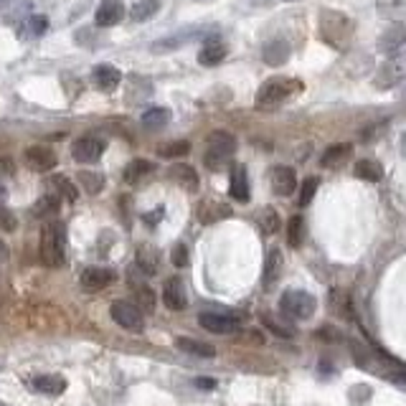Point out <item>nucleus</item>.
I'll return each instance as SVG.
<instances>
[{
    "mask_svg": "<svg viewBox=\"0 0 406 406\" xmlns=\"http://www.w3.org/2000/svg\"><path fill=\"white\" fill-rule=\"evenodd\" d=\"M302 92V82L300 79H287V76H274V79H266L264 84L257 92V99H254V107L257 109H274L279 104H285L287 99H292L295 94Z\"/></svg>",
    "mask_w": 406,
    "mask_h": 406,
    "instance_id": "1",
    "label": "nucleus"
},
{
    "mask_svg": "<svg viewBox=\"0 0 406 406\" xmlns=\"http://www.w3.org/2000/svg\"><path fill=\"white\" fill-rule=\"evenodd\" d=\"M320 38L333 49H348L353 38V20L340 11H323L320 13Z\"/></svg>",
    "mask_w": 406,
    "mask_h": 406,
    "instance_id": "2",
    "label": "nucleus"
},
{
    "mask_svg": "<svg viewBox=\"0 0 406 406\" xmlns=\"http://www.w3.org/2000/svg\"><path fill=\"white\" fill-rule=\"evenodd\" d=\"M41 262L46 266H63L66 262V226L49 221L41 228Z\"/></svg>",
    "mask_w": 406,
    "mask_h": 406,
    "instance_id": "3",
    "label": "nucleus"
},
{
    "mask_svg": "<svg viewBox=\"0 0 406 406\" xmlns=\"http://www.w3.org/2000/svg\"><path fill=\"white\" fill-rule=\"evenodd\" d=\"M236 152V137L226 130H216L209 135V142H206V168L211 171H223Z\"/></svg>",
    "mask_w": 406,
    "mask_h": 406,
    "instance_id": "4",
    "label": "nucleus"
},
{
    "mask_svg": "<svg viewBox=\"0 0 406 406\" xmlns=\"http://www.w3.org/2000/svg\"><path fill=\"white\" fill-rule=\"evenodd\" d=\"M279 307L292 320H307V317L315 315L317 300L304 290H287L282 295V300H279Z\"/></svg>",
    "mask_w": 406,
    "mask_h": 406,
    "instance_id": "5",
    "label": "nucleus"
},
{
    "mask_svg": "<svg viewBox=\"0 0 406 406\" xmlns=\"http://www.w3.org/2000/svg\"><path fill=\"white\" fill-rule=\"evenodd\" d=\"M109 315L120 328L133 330V333H142L145 328V317H142V310H140L135 302H127V300H117L109 307Z\"/></svg>",
    "mask_w": 406,
    "mask_h": 406,
    "instance_id": "6",
    "label": "nucleus"
},
{
    "mask_svg": "<svg viewBox=\"0 0 406 406\" xmlns=\"http://www.w3.org/2000/svg\"><path fill=\"white\" fill-rule=\"evenodd\" d=\"M404 82H406V59H393L391 56L381 63L379 69H376L374 84L379 89H393Z\"/></svg>",
    "mask_w": 406,
    "mask_h": 406,
    "instance_id": "7",
    "label": "nucleus"
},
{
    "mask_svg": "<svg viewBox=\"0 0 406 406\" xmlns=\"http://www.w3.org/2000/svg\"><path fill=\"white\" fill-rule=\"evenodd\" d=\"M104 140L102 137H94V135H84V137L74 140V145H71V155H74L76 163H97L102 158V152H104Z\"/></svg>",
    "mask_w": 406,
    "mask_h": 406,
    "instance_id": "8",
    "label": "nucleus"
},
{
    "mask_svg": "<svg viewBox=\"0 0 406 406\" xmlns=\"http://www.w3.org/2000/svg\"><path fill=\"white\" fill-rule=\"evenodd\" d=\"M198 323H201V328L216 333V336H228V333L239 330V317L226 315V312H201Z\"/></svg>",
    "mask_w": 406,
    "mask_h": 406,
    "instance_id": "9",
    "label": "nucleus"
},
{
    "mask_svg": "<svg viewBox=\"0 0 406 406\" xmlns=\"http://www.w3.org/2000/svg\"><path fill=\"white\" fill-rule=\"evenodd\" d=\"M23 155H25V165H28L31 171H36V173H49V171H54V168H56V163H59L56 152L51 150V147H46V145H33V147H28V150H25Z\"/></svg>",
    "mask_w": 406,
    "mask_h": 406,
    "instance_id": "10",
    "label": "nucleus"
},
{
    "mask_svg": "<svg viewBox=\"0 0 406 406\" xmlns=\"http://www.w3.org/2000/svg\"><path fill=\"white\" fill-rule=\"evenodd\" d=\"M120 82H122V71L117 69V66H112V63H99V66H94V71H92V84H94V89L104 92V94L114 92V89L120 87Z\"/></svg>",
    "mask_w": 406,
    "mask_h": 406,
    "instance_id": "11",
    "label": "nucleus"
},
{
    "mask_svg": "<svg viewBox=\"0 0 406 406\" xmlns=\"http://www.w3.org/2000/svg\"><path fill=\"white\" fill-rule=\"evenodd\" d=\"M122 18H125L122 0H102L94 13V23L99 25V28H112V25L122 23Z\"/></svg>",
    "mask_w": 406,
    "mask_h": 406,
    "instance_id": "12",
    "label": "nucleus"
},
{
    "mask_svg": "<svg viewBox=\"0 0 406 406\" xmlns=\"http://www.w3.org/2000/svg\"><path fill=\"white\" fill-rule=\"evenodd\" d=\"M404 44H406V25L404 23L388 25L386 31L379 36V51H381V54H386V56L399 54Z\"/></svg>",
    "mask_w": 406,
    "mask_h": 406,
    "instance_id": "13",
    "label": "nucleus"
},
{
    "mask_svg": "<svg viewBox=\"0 0 406 406\" xmlns=\"http://www.w3.org/2000/svg\"><path fill=\"white\" fill-rule=\"evenodd\" d=\"M114 282V272L107 266H89L82 272V287L89 292H99Z\"/></svg>",
    "mask_w": 406,
    "mask_h": 406,
    "instance_id": "14",
    "label": "nucleus"
},
{
    "mask_svg": "<svg viewBox=\"0 0 406 406\" xmlns=\"http://www.w3.org/2000/svg\"><path fill=\"white\" fill-rule=\"evenodd\" d=\"M297 188V176L287 165H277L272 171V190L274 196H292Z\"/></svg>",
    "mask_w": 406,
    "mask_h": 406,
    "instance_id": "15",
    "label": "nucleus"
},
{
    "mask_svg": "<svg viewBox=\"0 0 406 406\" xmlns=\"http://www.w3.org/2000/svg\"><path fill=\"white\" fill-rule=\"evenodd\" d=\"M262 59H264L266 66H285L290 61V44H287L285 38H272L262 49Z\"/></svg>",
    "mask_w": 406,
    "mask_h": 406,
    "instance_id": "16",
    "label": "nucleus"
},
{
    "mask_svg": "<svg viewBox=\"0 0 406 406\" xmlns=\"http://www.w3.org/2000/svg\"><path fill=\"white\" fill-rule=\"evenodd\" d=\"M228 196L239 203H249L252 198V190H249V176L244 165H236L231 171V183H228Z\"/></svg>",
    "mask_w": 406,
    "mask_h": 406,
    "instance_id": "17",
    "label": "nucleus"
},
{
    "mask_svg": "<svg viewBox=\"0 0 406 406\" xmlns=\"http://www.w3.org/2000/svg\"><path fill=\"white\" fill-rule=\"evenodd\" d=\"M168 178H171L173 183L180 185L183 190H188V193H196L198 190V173L196 168H190V165L185 163H176L168 171Z\"/></svg>",
    "mask_w": 406,
    "mask_h": 406,
    "instance_id": "18",
    "label": "nucleus"
},
{
    "mask_svg": "<svg viewBox=\"0 0 406 406\" xmlns=\"http://www.w3.org/2000/svg\"><path fill=\"white\" fill-rule=\"evenodd\" d=\"M28 386H31L33 391H38V393H46V396H59V393L66 391V381H63L61 376L44 374V376L31 379V383H28Z\"/></svg>",
    "mask_w": 406,
    "mask_h": 406,
    "instance_id": "19",
    "label": "nucleus"
},
{
    "mask_svg": "<svg viewBox=\"0 0 406 406\" xmlns=\"http://www.w3.org/2000/svg\"><path fill=\"white\" fill-rule=\"evenodd\" d=\"M163 300L171 310H183L185 307V290H183V282L178 277L168 279L163 287Z\"/></svg>",
    "mask_w": 406,
    "mask_h": 406,
    "instance_id": "20",
    "label": "nucleus"
},
{
    "mask_svg": "<svg viewBox=\"0 0 406 406\" xmlns=\"http://www.w3.org/2000/svg\"><path fill=\"white\" fill-rule=\"evenodd\" d=\"M350 152H353V145H348V142L330 145L323 158H320V165H323V168H340V165L350 158Z\"/></svg>",
    "mask_w": 406,
    "mask_h": 406,
    "instance_id": "21",
    "label": "nucleus"
},
{
    "mask_svg": "<svg viewBox=\"0 0 406 406\" xmlns=\"http://www.w3.org/2000/svg\"><path fill=\"white\" fill-rule=\"evenodd\" d=\"M168 122H171V109H165V107H152L142 114V127L150 130V133H160V130H165Z\"/></svg>",
    "mask_w": 406,
    "mask_h": 406,
    "instance_id": "22",
    "label": "nucleus"
},
{
    "mask_svg": "<svg viewBox=\"0 0 406 406\" xmlns=\"http://www.w3.org/2000/svg\"><path fill=\"white\" fill-rule=\"evenodd\" d=\"M279 274H282V254H279V249H269L264 259V274H262L264 287H272L279 279Z\"/></svg>",
    "mask_w": 406,
    "mask_h": 406,
    "instance_id": "23",
    "label": "nucleus"
},
{
    "mask_svg": "<svg viewBox=\"0 0 406 406\" xmlns=\"http://www.w3.org/2000/svg\"><path fill=\"white\" fill-rule=\"evenodd\" d=\"M152 173H155V165H152L150 160L135 158L133 163L125 168V183H140V180H145Z\"/></svg>",
    "mask_w": 406,
    "mask_h": 406,
    "instance_id": "24",
    "label": "nucleus"
},
{
    "mask_svg": "<svg viewBox=\"0 0 406 406\" xmlns=\"http://www.w3.org/2000/svg\"><path fill=\"white\" fill-rule=\"evenodd\" d=\"M178 350H183L188 355H196V358H214L216 350L211 348L209 343H201V340H193V338H178L176 340Z\"/></svg>",
    "mask_w": 406,
    "mask_h": 406,
    "instance_id": "25",
    "label": "nucleus"
},
{
    "mask_svg": "<svg viewBox=\"0 0 406 406\" xmlns=\"http://www.w3.org/2000/svg\"><path fill=\"white\" fill-rule=\"evenodd\" d=\"M223 59H226V46L219 44V41H209V44L201 49V54H198V63H201V66H216V63H221Z\"/></svg>",
    "mask_w": 406,
    "mask_h": 406,
    "instance_id": "26",
    "label": "nucleus"
},
{
    "mask_svg": "<svg viewBox=\"0 0 406 406\" xmlns=\"http://www.w3.org/2000/svg\"><path fill=\"white\" fill-rule=\"evenodd\" d=\"M135 266H137L140 272L145 274V277H150V274L158 272V252L152 247H140L137 249V262H135Z\"/></svg>",
    "mask_w": 406,
    "mask_h": 406,
    "instance_id": "27",
    "label": "nucleus"
},
{
    "mask_svg": "<svg viewBox=\"0 0 406 406\" xmlns=\"http://www.w3.org/2000/svg\"><path fill=\"white\" fill-rule=\"evenodd\" d=\"M51 185H54V193H56V196H63L66 201L74 203L76 198H79V188H76L74 180H71L69 176H61V173H59V176L51 178Z\"/></svg>",
    "mask_w": 406,
    "mask_h": 406,
    "instance_id": "28",
    "label": "nucleus"
},
{
    "mask_svg": "<svg viewBox=\"0 0 406 406\" xmlns=\"http://www.w3.org/2000/svg\"><path fill=\"white\" fill-rule=\"evenodd\" d=\"M135 290V304H137L142 312H152L155 310V292L145 285V282H133Z\"/></svg>",
    "mask_w": 406,
    "mask_h": 406,
    "instance_id": "29",
    "label": "nucleus"
},
{
    "mask_svg": "<svg viewBox=\"0 0 406 406\" xmlns=\"http://www.w3.org/2000/svg\"><path fill=\"white\" fill-rule=\"evenodd\" d=\"M158 11H160V0H140V3L133 6L130 16H133V20H137V23H145V20L155 18Z\"/></svg>",
    "mask_w": 406,
    "mask_h": 406,
    "instance_id": "30",
    "label": "nucleus"
},
{
    "mask_svg": "<svg viewBox=\"0 0 406 406\" xmlns=\"http://www.w3.org/2000/svg\"><path fill=\"white\" fill-rule=\"evenodd\" d=\"M190 152V142H185V140H171V142H163V145L158 147V155L165 160H178L183 158V155H188Z\"/></svg>",
    "mask_w": 406,
    "mask_h": 406,
    "instance_id": "31",
    "label": "nucleus"
},
{
    "mask_svg": "<svg viewBox=\"0 0 406 406\" xmlns=\"http://www.w3.org/2000/svg\"><path fill=\"white\" fill-rule=\"evenodd\" d=\"M198 216H201L203 223H211V221H219V219H226V216H231V211H228V206H221V203L206 201V203H201Z\"/></svg>",
    "mask_w": 406,
    "mask_h": 406,
    "instance_id": "32",
    "label": "nucleus"
},
{
    "mask_svg": "<svg viewBox=\"0 0 406 406\" xmlns=\"http://www.w3.org/2000/svg\"><path fill=\"white\" fill-rule=\"evenodd\" d=\"M355 176L361 178V180L376 183V180H381V176H383V168H381L376 160H358V163H355Z\"/></svg>",
    "mask_w": 406,
    "mask_h": 406,
    "instance_id": "33",
    "label": "nucleus"
},
{
    "mask_svg": "<svg viewBox=\"0 0 406 406\" xmlns=\"http://www.w3.org/2000/svg\"><path fill=\"white\" fill-rule=\"evenodd\" d=\"M76 180L82 183V188L87 190V193H102V188H104V176L102 173H92V171H82L76 173Z\"/></svg>",
    "mask_w": 406,
    "mask_h": 406,
    "instance_id": "34",
    "label": "nucleus"
},
{
    "mask_svg": "<svg viewBox=\"0 0 406 406\" xmlns=\"http://www.w3.org/2000/svg\"><path fill=\"white\" fill-rule=\"evenodd\" d=\"M302 236H304V221L302 216H292L290 223H287V241H290V247L297 249L302 244Z\"/></svg>",
    "mask_w": 406,
    "mask_h": 406,
    "instance_id": "35",
    "label": "nucleus"
},
{
    "mask_svg": "<svg viewBox=\"0 0 406 406\" xmlns=\"http://www.w3.org/2000/svg\"><path fill=\"white\" fill-rule=\"evenodd\" d=\"M46 28H49V20H46V16H31V18L25 20L23 33H25V36H31V38H38V36H44Z\"/></svg>",
    "mask_w": 406,
    "mask_h": 406,
    "instance_id": "36",
    "label": "nucleus"
},
{
    "mask_svg": "<svg viewBox=\"0 0 406 406\" xmlns=\"http://www.w3.org/2000/svg\"><path fill=\"white\" fill-rule=\"evenodd\" d=\"M59 211V196H41V201L33 206V214L36 216H54Z\"/></svg>",
    "mask_w": 406,
    "mask_h": 406,
    "instance_id": "37",
    "label": "nucleus"
},
{
    "mask_svg": "<svg viewBox=\"0 0 406 406\" xmlns=\"http://www.w3.org/2000/svg\"><path fill=\"white\" fill-rule=\"evenodd\" d=\"M262 228H264L266 234H274L279 228V216L274 209H264L262 211Z\"/></svg>",
    "mask_w": 406,
    "mask_h": 406,
    "instance_id": "38",
    "label": "nucleus"
},
{
    "mask_svg": "<svg viewBox=\"0 0 406 406\" xmlns=\"http://www.w3.org/2000/svg\"><path fill=\"white\" fill-rule=\"evenodd\" d=\"M315 190H317V178H307L302 183V188H300V206H307L312 201V196H315Z\"/></svg>",
    "mask_w": 406,
    "mask_h": 406,
    "instance_id": "39",
    "label": "nucleus"
},
{
    "mask_svg": "<svg viewBox=\"0 0 406 406\" xmlns=\"http://www.w3.org/2000/svg\"><path fill=\"white\" fill-rule=\"evenodd\" d=\"M264 325H266L269 330H272V333H274L277 338H292V336H295V330L285 328V325L277 323V320H274V317H269V315H264Z\"/></svg>",
    "mask_w": 406,
    "mask_h": 406,
    "instance_id": "40",
    "label": "nucleus"
},
{
    "mask_svg": "<svg viewBox=\"0 0 406 406\" xmlns=\"http://www.w3.org/2000/svg\"><path fill=\"white\" fill-rule=\"evenodd\" d=\"M171 259L176 266H188V249H185V244H176V247H173Z\"/></svg>",
    "mask_w": 406,
    "mask_h": 406,
    "instance_id": "41",
    "label": "nucleus"
},
{
    "mask_svg": "<svg viewBox=\"0 0 406 406\" xmlns=\"http://www.w3.org/2000/svg\"><path fill=\"white\" fill-rule=\"evenodd\" d=\"M16 226H18L16 216H13L8 209H3V206H0V228H3V231H16Z\"/></svg>",
    "mask_w": 406,
    "mask_h": 406,
    "instance_id": "42",
    "label": "nucleus"
},
{
    "mask_svg": "<svg viewBox=\"0 0 406 406\" xmlns=\"http://www.w3.org/2000/svg\"><path fill=\"white\" fill-rule=\"evenodd\" d=\"M406 8V0H379V11L386 16V13H396V11H404Z\"/></svg>",
    "mask_w": 406,
    "mask_h": 406,
    "instance_id": "43",
    "label": "nucleus"
},
{
    "mask_svg": "<svg viewBox=\"0 0 406 406\" xmlns=\"http://www.w3.org/2000/svg\"><path fill=\"white\" fill-rule=\"evenodd\" d=\"M386 379L391 381V383H396V386L406 388V368H401V371H391V374H386Z\"/></svg>",
    "mask_w": 406,
    "mask_h": 406,
    "instance_id": "44",
    "label": "nucleus"
},
{
    "mask_svg": "<svg viewBox=\"0 0 406 406\" xmlns=\"http://www.w3.org/2000/svg\"><path fill=\"white\" fill-rule=\"evenodd\" d=\"M16 173V163L8 158H0V176H13Z\"/></svg>",
    "mask_w": 406,
    "mask_h": 406,
    "instance_id": "45",
    "label": "nucleus"
},
{
    "mask_svg": "<svg viewBox=\"0 0 406 406\" xmlns=\"http://www.w3.org/2000/svg\"><path fill=\"white\" fill-rule=\"evenodd\" d=\"M193 383H196L198 388H203V391H211V388H216V381L214 379H206V376H198Z\"/></svg>",
    "mask_w": 406,
    "mask_h": 406,
    "instance_id": "46",
    "label": "nucleus"
},
{
    "mask_svg": "<svg viewBox=\"0 0 406 406\" xmlns=\"http://www.w3.org/2000/svg\"><path fill=\"white\" fill-rule=\"evenodd\" d=\"M160 216H163V209L150 211V214H145V221H147V223H158V221H160Z\"/></svg>",
    "mask_w": 406,
    "mask_h": 406,
    "instance_id": "47",
    "label": "nucleus"
},
{
    "mask_svg": "<svg viewBox=\"0 0 406 406\" xmlns=\"http://www.w3.org/2000/svg\"><path fill=\"white\" fill-rule=\"evenodd\" d=\"M6 259H8V247L0 241V262H6Z\"/></svg>",
    "mask_w": 406,
    "mask_h": 406,
    "instance_id": "48",
    "label": "nucleus"
},
{
    "mask_svg": "<svg viewBox=\"0 0 406 406\" xmlns=\"http://www.w3.org/2000/svg\"><path fill=\"white\" fill-rule=\"evenodd\" d=\"M8 3H11V0H0V11H3V8H6Z\"/></svg>",
    "mask_w": 406,
    "mask_h": 406,
    "instance_id": "49",
    "label": "nucleus"
},
{
    "mask_svg": "<svg viewBox=\"0 0 406 406\" xmlns=\"http://www.w3.org/2000/svg\"><path fill=\"white\" fill-rule=\"evenodd\" d=\"M0 196H6V188H3V185H0Z\"/></svg>",
    "mask_w": 406,
    "mask_h": 406,
    "instance_id": "50",
    "label": "nucleus"
}]
</instances>
